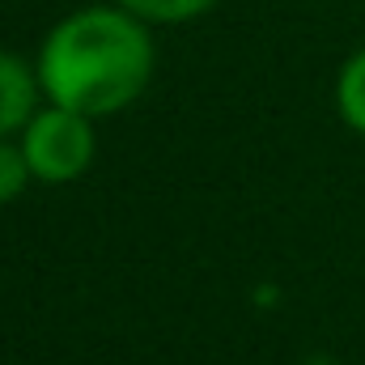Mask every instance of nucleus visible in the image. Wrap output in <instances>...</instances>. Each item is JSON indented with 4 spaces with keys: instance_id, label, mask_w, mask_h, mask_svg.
<instances>
[{
    "instance_id": "20e7f679",
    "label": "nucleus",
    "mask_w": 365,
    "mask_h": 365,
    "mask_svg": "<svg viewBox=\"0 0 365 365\" xmlns=\"http://www.w3.org/2000/svg\"><path fill=\"white\" fill-rule=\"evenodd\" d=\"M336 110L353 132L365 136V47L344 60V68L336 77Z\"/></svg>"
},
{
    "instance_id": "39448f33",
    "label": "nucleus",
    "mask_w": 365,
    "mask_h": 365,
    "mask_svg": "<svg viewBox=\"0 0 365 365\" xmlns=\"http://www.w3.org/2000/svg\"><path fill=\"white\" fill-rule=\"evenodd\" d=\"M115 4L140 17L145 26H182V21L204 17L217 0H115Z\"/></svg>"
},
{
    "instance_id": "7ed1b4c3",
    "label": "nucleus",
    "mask_w": 365,
    "mask_h": 365,
    "mask_svg": "<svg viewBox=\"0 0 365 365\" xmlns=\"http://www.w3.org/2000/svg\"><path fill=\"white\" fill-rule=\"evenodd\" d=\"M38 93H43L38 68L0 47V136L21 132L38 115Z\"/></svg>"
},
{
    "instance_id": "f03ea898",
    "label": "nucleus",
    "mask_w": 365,
    "mask_h": 365,
    "mask_svg": "<svg viewBox=\"0 0 365 365\" xmlns=\"http://www.w3.org/2000/svg\"><path fill=\"white\" fill-rule=\"evenodd\" d=\"M93 119L68 106H38V115L21 128V153L30 162V175L38 182H73L93 162Z\"/></svg>"
},
{
    "instance_id": "423d86ee",
    "label": "nucleus",
    "mask_w": 365,
    "mask_h": 365,
    "mask_svg": "<svg viewBox=\"0 0 365 365\" xmlns=\"http://www.w3.org/2000/svg\"><path fill=\"white\" fill-rule=\"evenodd\" d=\"M30 179H34V175H30V162H26L21 145H13L9 136H0V204L17 200Z\"/></svg>"
},
{
    "instance_id": "f257e3e1",
    "label": "nucleus",
    "mask_w": 365,
    "mask_h": 365,
    "mask_svg": "<svg viewBox=\"0 0 365 365\" xmlns=\"http://www.w3.org/2000/svg\"><path fill=\"white\" fill-rule=\"evenodd\" d=\"M38 81L47 102L77 115H115L149 90L153 34L128 9L90 4L56 21L38 47Z\"/></svg>"
}]
</instances>
